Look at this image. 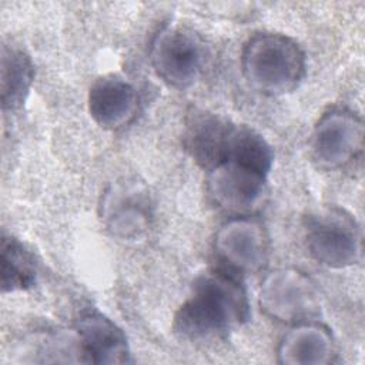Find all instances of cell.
<instances>
[{"label":"cell","mask_w":365,"mask_h":365,"mask_svg":"<svg viewBox=\"0 0 365 365\" xmlns=\"http://www.w3.org/2000/svg\"><path fill=\"white\" fill-rule=\"evenodd\" d=\"M250 319V301L240 274L217 268L201 274L174 315V331L190 341L220 336Z\"/></svg>","instance_id":"1"},{"label":"cell","mask_w":365,"mask_h":365,"mask_svg":"<svg viewBox=\"0 0 365 365\" xmlns=\"http://www.w3.org/2000/svg\"><path fill=\"white\" fill-rule=\"evenodd\" d=\"M241 71L248 86L265 96L294 91L307 71L301 46L279 33H258L248 38L241 53Z\"/></svg>","instance_id":"2"},{"label":"cell","mask_w":365,"mask_h":365,"mask_svg":"<svg viewBox=\"0 0 365 365\" xmlns=\"http://www.w3.org/2000/svg\"><path fill=\"white\" fill-rule=\"evenodd\" d=\"M305 242L311 257L328 268H346L361 259L362 234L355 218L338 207L308 217Z\"/></svg>","instance_id":"3"},{"label":"cell","mask_w":365,"mask_h":365,"mask_svg":"<svg viewBox=\"0 0 365 365\" xmlns=\"http://www.w3.org/2000/svg\"><path fill=\"white\" fill-rule=\"evenodd\" d=\"M205 63L204 41L187 27L165 26L153 41V68L170 87L181 90L192 86L202 74Z\"/></svg>","instance_id":"4"},{"label":"cell","mask_w":365,"mask_h":365,"mask_svg":"<svg viewBox=\"0 0 365 365\" xmlns=\"http://www.w3.org/2000/svg\"><path fill=\"white\" fill-rule=\"evenodd\" d=\"M364 151L362 118L346 108H331L321 115L311 137V154L324 170H341Z\"/></svg>","instance_id":"5"},{"label":"cell","mask_w":365,"mask_h":365,"mask_svg":"<svg viewBox=\"0 0 365 365\" xmlns=\"http://www.w3.org/2000/svg\"><path fill=\"white\" fill-rule=\"evenodd\" d=\"M207 173L208 192L224 211L235 217H251L264 204L268 173L234 160H227Z\"/></svg>","instance_id":"6"},{"label":"cell","mask_w":365,"mask_h":365,"mask_svg":"<svg viewBox=\"0 0 365 365\" xmlns=\"http://www.w3.org/2000/svg\"><path fill=\"white\" fill-rule=\"evenodd\" d=\"M259 302L274 319L295 324L309 321L318 308L312 284L297 269L269 272L261 284Z\"/></svg>","instance_id":"7"},{"label":"cell","mask_w":365,"mask_h":365,"mask_svg":"<svg viewBox=\"0 0 365 365\" xmlns=\"http://www.w3.org/2000/svg\"><path fill=\"white\" fill-rule=\"evenodd\" d=\"M214 250L224 268L235 274L257 271L267 259L268 238L258 222L235 217L218 230Z\"/></svg>","instance_id":"8"},{"label":"cell","mask_w":365,"mask_h":365,"mask_svg":"<svg viewBox=\"0 0 365 365\" xmlns=\"http://www.w3.org/2000/svg\"><path fill=\"white\" fill-rule=\"evenodd\" d=\"M237 124L204 110H194L185 120L182 143L194 161L210 171L227 160Z\"/></svg>","instance_id":"9"},{"label":"cell","mask_w":365,"mask_h":365,"mask_svg":"<svg viewBox=\"0 0 365 365\" xmlns=\"http://www.w3.org/2000/svg\"><path fill=\"white\" fill-rule=\"evenodd\" d=\"M76 332L83 362L124 364L130 361L125 334L104 314L83 312L76 321Z\"/></svg>","instance_id":"10"},{"label":"cell","mask_w":365,"mask_h":365,"mask_svg":"<svg viewBox=\"0 0 365 365\" xmlns=\"http://www.w3.org/2000/svg\"><path fill=\"white\" fill-rule=\"evenodd\" d=\"M88 113L106 130L130 124L137 114L138 97L133 84L117 76L97 78L88 90Z\"/></svg>","instance_id":"11"},{"label":"cell","mask_w":365,"mask_h":365,"mask_svg":"<svg viewBox=\"0 0 365 365\" xmlns=\"http://www.w3.org/2000/svg\"><path fill=\"white\" fill-rule=\"evenodd\" d=\"M278 361L287 365H325L332 362L335 345L328 328L318 322H297L279 341Z\"/></svg>","instance_id":"12"},{"label":"cell","mask_w":365,"mask_h":365,"mask_svg":"<svg viewBox=\"0 0 365 365\" xmlns=\"http://www.w3.org/2000/svg\"><path fill=\"white\" fill-rule=\"evenodd\" d=\"M103 218L115 237L137 238L150 224L148 198L133 185L113 187L103 200Z\"/></svg>","instance_id":"13"},{"label":"cell","mask_w":365,"mask_h":365,"mask_svg":"<svg viewBox=\"0 0 365 365\" xmlns=\"http://www.w3.org/2000/svg\"><path fill=\"white\" fill-rule=\"evenodd\" d=\"M34 80V64L30 56L17 47L1 48V107L17 110L26 101Z\"/></svg>","instance_id":"14"},{"label":"cell","mask_w":365,"mask_h":365,"mask_svg":"<svg viewBox=\"0 0 365 365\" xmlns=\"http://www.w3.org/2000/svg\"><path fill=\"white\" fill-rule=\"evenodd\" d=\"M36 282V264L24 245L11 237H3L0 245V285L3 292L24 291Z\"/></svg>","instance_id":"15"}]
</instances>
